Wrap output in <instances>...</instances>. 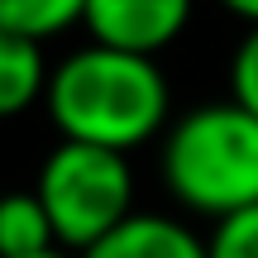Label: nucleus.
I'll use <instances>...</instances> for the list:
<instances>
[{
    "mask_svg": "<svg viewBox=\"0 0 258 258\" xmlns=\"http://www.w3.org/2000/svg\"><path fill=\"white\" fill-rule=\"evenodd\" d=\"M186 19H191V0H86L82 10L91 43L134 57L163 53L186 29Z\"/></svg>",
    "mask_w": 258,
    "mask_h": 258,
    "instance_id": "20e7f679",
    "label": "nucleus"
},
{
    "mask_svg": "<svg viewBox=\"0 0 258 258\" xmlns=\"http://www.w3.org/2000/svg\"><path fill=\"white\" fill-rule=\"evenodd\" d=\"M82 258H211L206 239L182 220L134 211L120 230H110L101 244H91Z\"/></svg>",
    "mask_w": 258,
    "mask_h": 258,
    "instance_id": "39448f33",
    "label": "nucleus"
},
{
    "mask_svg": "<svg viewBox=\"0 0 258 258\" xmlns=\"http://www.w3.org/2000/svg\"><path fill=\"white\" fill-rule=\"evenodd\" d=\"M43 105L67 144L129 153L167 124V82L153 57L91 43L48 72Z\"/></svg>",
    "mask_w": 258,
    "mask_h": 258,
    "instance_id": "f257e3e1",
    "label": "nucleus"
},
{
    "mask_svg": "<svg viewBox=\"0 0 258 258\" xmlns=\"http://www.w3.org/2000/svg\"><path fill=\"white\" fill-rule=\"evenodd\" d=\"M48 91V62L43 43L19 34H0V120L24 115Z\"/></svg>",
    "mask_w": 258,
    "mask_h": 258,
    "instance_id": "423d86ee",
    "label": "nucleus"
},
{
    "mask_svg": "<svg viewBox=\"0 0 258 258\" xmlns=\"http://www.w3.org/2000/svg\"><path fill=\"white\" fill-rule=\"evenodd\" d=\"M57 249L53 225L34 191H10L0 196V258H34Z\"/></svg>",
    "mask_w": 258,
    "mask_h": 258,
    "instance_id": "0eeeda50",
    "label": "nucleus"
},
{
    "mask_svg": "<svg viewBox=\"0 0 258 258\" xmlns=\"http://www.w3.org/2000/svg\"><path fill=\"white\" fill-rule=\"evenodd\" d=\"M206 249H211V258H258V206L220 220Z\"/></svg>",
    "mask_w": 258,
    "mask_h": 258,
    "instance_id": "1a4fd4ad",
    "label": "nucleus"
},
{
    "mask_svg": "<svg viewBox=\"0 0 258 258\" xmlns=\"http://www.w3.org/2000/svg\"><path fill=\"white\" fill-rule=\"evenodd\" d=\"M34 196L53 225L57 249L82 258L91 244H101L134 215V172L124 153L62 139L38 167Z\"/></svg>",
    "mask_w": 258,
    "mask_h": 258,
    "instance_id": "7ed1b4c3",
    "label": "nucleus"
},
{
    "mask_svg": "<svg viewBox=\"0 0 258 258\" xmlns=\"http://www.w3.org/2000/svg\"><path fill=\"white\" fill-rule=\"evenodd\" d=\"M230 86H234V101L249 115H258V24L239 38V48L230 57Z\"/></svg>",
    "mask_w": 258,
    "mask_h": 258,
    "instance_id": "9d476101",
    "label": "nucleus"
},
{
    "mask_svg": "<svg viewBox=\"0 0 258 258\" xmlns=\"http://www.w3.org/2000/svg\"><path fill=\"white\" fill-rule=\"evenodd\" d=\"M163 182L186 211L215 225L258 206V115L211 101L182 115L163 139Z\"/></svg>",
    "mask_w": 258,
    "mask_h": 258,
    "instance_id": "f03ea898",
    "label": "nucleus"
},
{
    "mask_svg": "<svg viewBox=\"0 0 258 258\" xmlns=\"http://www.w3.org/2000/svg\"><path fill=\"white\" fill-rule=\"evenodd\" d=\"M220 5H225V10H234L239 19H249V29L258 24V0H220Z\"/></svg>",
    "mask_w": 258,
    "mask_h": 258,
    "instance_id": "9b49d317",
    "label": "nucleus"
},
{
    "mask_svg": "<svg viewBox=\"0 0 258 258\" xmlns=\"http://www.w3.org/2000/svg\"><path fill=\"white\" fill-rule=\"evenodd\" d=\"M82 10L86 0H0V34L43 43V38L82 24Z\"/></svg>",
    "mask_w": 258,
    "mask_h": 258,
    "instance_id": "6e6552de",
    "label": "nucleus"
},
{
    "mask_svg": "<svg viewBox=\"0 0 258 258\" xmlns=\"http://www.w3.org/2000/svg\"><path fill=\"white\" fill-rule=\"evenodd\" d=\"M34 258H77V253H67V249H48V253H34Z\"/></svg>",
    "mask_w": 258,
    "mask_h": 258,
    "instance_id": "f8f14e48",
    "label": "nucleus"
}]
</instances>
